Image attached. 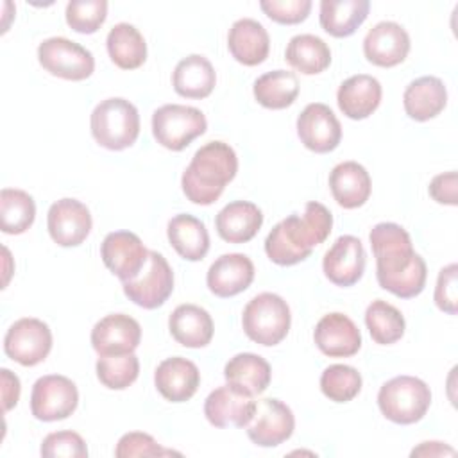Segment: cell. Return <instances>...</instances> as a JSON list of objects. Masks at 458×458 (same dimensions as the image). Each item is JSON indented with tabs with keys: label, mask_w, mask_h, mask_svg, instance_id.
<instances>
[{
	"label": "cell",
	"mask_w": 458,
	"mask_h": 458,
	"mask_svg": "<svg viewBox=\"0 0 458 458\" xmlns=\"http://www.w3.org/2000/svg\"><path fill=\"white\" fill-rule=\"evenodd\" d=\"M369 240L379 286L401 299L417 297L426 286L428 268L413 250L408 231L399 224L381 222L370 229Z\"/></svg>",
	"instance_id": "obj_1"
},
{
	"label": "cell",
	"mask_w": 458,
	"mask_h": 458,
	"mask_svg": "<svg viewBox=\"0 0 458 458\" xmlns=\"http://www.w3.org/2000/svg\"><path fill=\"white\" fill-rule=\"evenodd\" d=\"M333 227L331 211L320 202H308L302 215H290L272 227L265 238L268 259L281 267L304 261L315 245L326 242Z\"/></svg>",
	"instance_id": "obj_2"
},
{
	"label": "cell",
	"mask_w": 458,
	"mask_h": 458,
	"mask_svg": "<svg viewBox=\"0 0 458 458\" xmlns=\"http://www.w3.org/2000/svg\"><path fill=\"white\" fill-rule=\"evenodd\" d=\"M236 172L238 157L233 147L224 141H209L193 154L182 172L181 186L188 200L199 206H209L218 200Z\"/></svg>",
	"instance_id": "obj_3"
},
{
	"label": "cell",
	"mask_w": 458,
	"mask_h": 458,
	"mask_svg": "<svg viewBox=\"0 0 458 458\" xmlns=\"http://www.w3.org/2000/svg\"><path fill=\"white\" fill-rule=\"evenodd\" d=\"M95 141L107 150L131 147L140 134V114L134 104L122 97H111L95 106L89 120Z\"/></svg>",
	"instance_id": "obj_4"
},
{
	"label": "cell",
	"mask_w": 458,
	"mask_h": 458,
	"mask_svg": "<svg viewBox=\"0 0 458 458\" xmlns=\"http://www.w3.org/2000/svg\"><path fill=\"white\" fill-rule=\"evenodd\" d=\"M290 306L277 293L263 292L252 297L243 308L242 326L245 335L265 347L277 345L290 331Z\"/></svg>",
	"instance_id": "obj_5"
},
{
	"label": "cell",
	"mask_w": 458,
	"mask_h": 458,
	"mask_svg": "<svg viewBox=\"0 0 458 458\" xmlns=\"http://www.w3.org/2000/svg\"><path fill=\"white\" fill-rule=\"evenodd\" d=\"M431 404L429 386L413 376H395L383 383L377 394L381 413L395 424L419 422Z\"/></svg>",
	"instance_id": "obj_6"
},
{
	"label": "cell",
	"mask_w": 458,
	"mask_h": 458,
	"mask_svg": "<svg viewBox=\"0 0 458 458\" xmlns=\"http://www.w3.org/2000/svg\"><path fill=\"white\" fill-rule=\"evenodd\" d=\"M208 129L200 109L181 104H165L152 114V134L159 145L179 152Z\"/></svg>",
	"instance_id": "obj_7"
},
{
	"label": "cell",
	"mask_w": 458,
	"mask_h": 458,
	"mask_svg": "<svg viewBox=\"0 0 458 458\" xmlns=\"http://www.w3.org/2000/svg\"><path fill=\"white\" fill-rule=\"evenodd\" d=\"M39 64L55 77L66 81H84L95 70L93 54L68 38H48L38 47Z\"/></svg>",
	"instance_id": "obj_8"
},
{
	"label": "cell",
	"mask_w": 458,
	"mask_h": 458,
	"mask_svg": "<svg viewBox=\"0 0 458 458\" xmlns=\"http://www.w3.org/2000/svg\"><path fill=\"white\" fill-rule=\"evenodd\" d=\"M174 292V272L166 258L157 250H148V259L138 277L123 283V293L143 310H156L166 302Z\"/></svg>",
	"instance_id": "obj_9"
},
{
	"label": "cell",
	"mask_w": 458,
	"mask_h": 458,
	"mask_svg": "<svg viewBox=\"0 0 458 458\" xmlns=\"http://www.w3.org/2000/svg\"><path fill=\"white\" fill-rule=\"evenodd\" d=\"M79 404L75 383L59 374H48L36 379L30 392V411L38 420L54 422L68 419Z\"/></svg>",
	"instance_id": "obj_10"
},
{
	"label": "cell",
	"mask_w": 458,
	"mask_h": 458,
	"mask_svg": "<svg viewBox=\"0 0 458 458\" xmlns=\"http://www.w3.org/2000/svg\"><path fill=\"white\" fill-rule=\"evenodd\" d=\"M5 354L23 367L41 363L52 351L50 327L34 317L16 320L4 336Z\"/></svg>",
	"instance_id": "obj_11"
},
{
	"label": "cell",
	"mask_w": 458,
	"mask_h": 458,
	"mask_svg": "<svg viewBox=\"0 0 458 458\" xmlns=\"http://www.w3.org/2000/svg\"><path fill=\"white\" fill-rule=\"evenodd\" d=\"M245 428L252 444L259 447H276L292 437L295 417L283 401L267 397L256 403V411Z\"/></svg>",
	"instance_id": "obj_12"
},
{
	"label": "cell",
	"mask_w": 458,
	"mask_h": 458,
	"mask_svg": "<svg viewBox=\"0 0 458 458\" xmlns=\"http://www.w3.org/2000/svg\"><path fill=\"white\" fill-rule=\"evenodd\" d=\"M100 256L109 272L125 283L140 276L147 265L148 250L138 234L131 231H113L104 238Z\"/></svg>",
	"instance_id": "obj_13"
},
{
	"label": "cell",
	"mask_w": 458,
	"mask_h": 458,
	"mask_svg": "<svg viewBox=\"0 0 458 458\" xmlns=\"http://www.w3.org/2000/svg\"><path fill=\"white\" fill-rule=\"evenodd\" d=\"M301 143L317 154H327L340 145L342 125L329 106L322 102L308 104L297 118Z\"/></svg>",
	"instance_id": "obj_14"
},
{
	"label": "cell",
	"mask_w": 458,
	"mask_h": 458,
	"mask_svg": "<svg viewBox=\"0 0 458 458\" xmlns=\"http://www.w3.org/2000/svg\"><path fill=\"white\" fill-rule=\"evenodd\" d=\"M254 411V395L229 383L215 388L204 401V415L215 428H245Z\"/></svg>",
	"instance_id": "obj_15"
},
{
	"label": "cell",
	"mask_w": 458,
	"mask_h": 458,
	"mask_svg": "<svg viewBox=\"0 0 458 458\" xmlns=\"http://www.w3.org/2000/svg\"><path fill=\"white\" fill-rule=\"evenodd\" d=\"M91 224L88 206L77 199H61L54 202L47 215L48 234L61 247L81 245L88 238Z\"/></svg>",
	"instance_id": "obj_16"
},
{
	"label": "cell",
	"mask_w": 458,
	"mask_h": 458,
	"mask_svg": "<svg viewBox=\"0 0 458 458\" xmlns=\"http://www.w3.org/2000/svg\"><path fill=\"white\" fill-rule=\"evenodd\" d=\"M365 249L360 238L352 234H344L329 247L322 259L324 276L336 286L356 284L365 272Z\"/></svg>",
	"instance_id": "obj_17"
},
{
	"label": "cell",
	"mask_w": 458,
	"mask_h": 458,
	"mask_svg": "<svg viewBox=\"0 0 458 458\" xmlns=\"http://www.w3.org/2000/svg\"><path fill=\"white\" fill-rule=\"evenodd\" d=\"M141 327L125 313H113L100 318L91 329V345L98 356L129 354L140 345Z\"/></svg>",
	"instance_id": "obj_18"
},
{
	"label": "cell",
	"mask_w": 458,
	"mask_h": 458,
	"mask_svg": "<svg viewBox=\"0 0 458 458\" xmlns=\"http://www.w3.org/2000/svg\"><path fill=\"white\" fill-rule=\"evenodd\" d=\"M410 52V36L395 21L376 23L363 39V54L369 63L392 68L406 59Z\"/></svg>",
	"instance_id": "obj_19"
},
{
	"label": "cell",
	"mask_w": 458,
	"mask_h": 458,
	"mask_svg": "<svg viewBox=\"0 0 458 458\" xmlns=\"http://www.w3.org/2000/svg\"><path fill=\"white\" fill-rule=\"evenodd\" d=\"M315 345L329 358L354 356L361 347L358 326L344 313L324 315L315 326Z\"/></svg>",
	"instance_id": "obj_20"
},
{
	"label": "cell",
	"mask_w": 458,
	"mask_h": 458,
	"mask_svg": "<svg viewBox=\"0 0 458 458\" xmlns=\"http://www.w3.org/2000/svg\"><path fill=\"white\" fill-rule=\"evenodd\" d=\"M254 281V263L249 256L240 252L222 254L216 258L206 276L211 293L227 299L242 293Z\"/></svg>",
	"instance_id": "obj_21"
},
{
	"label": "cell",
	"mask_w": 458,
	"mask_h": 458,
	"mask_svg": "<svg viewBox=\"0 0 458 458\" xmlns=\"http://www.w3.org/2000/svg\"><path fill=\"white\" fill-rule=\"evenodd\" d=\"M154 383L166 401L184 403L195 395L200 385V372L193 361L182 356H174L157 365Z\"/></svg>",
	"instance_id": "obj_22"
},
{
	"label": "cell",
	"mask_w": 458,
	"mask_h": 458,
	"mask_svg": "<svg viewBox=\"0 0 458 458\" xmlns=\"http://www.w3.org/2000/svg\"><path fill=\"white\" fill-rule=\"evenodd\" d=\"M381 84L376 77L367 73H358L345 79L336 93V102L340 111L351 120L369 118L381 102Z\"/></svg>",
	"instance_id": "obj_23"
},
{
	"label": "cell",
	"mask_w": 458,
	"mask_h": 458,
	"mask_svg": "<svg viewBox=\"0 0 458 458\" xmlns=\"http://www.w3.org/2000/svg\"><path fill=\"white\" fill-rule=\"evenodd\" d=\"M227 47L238 63L256 66L268 57L270 38L267 29L258 20L242 18L236 20L229 29Z\"/></svg>",
	"instance_id": "obj_24"
},
{
	"label": "cell",
	"mask_w": 458,
	"mask_h": 458,
	"mask_svg": "<svg viewBox=\"0 0 458 458\" xmlns=\"http://www.w3.org/2000/svg\"><path fill=\"white\" fill-rule=\"evenodd\" d=\"M168 329L174 340L190 349L206 347L213 338V318L197 304H179L170 318Z\"/></svg>",
	"instance_id": "obj_25"
},
{
	"label": "cell",
	"mask_w": 458,
	"mask_h": 458,
	"mask_svg": "<svg viewBox=\"0 0 458 458\" xmlns=\"http://www.w3.org/2000/svg\"><path fill=\"white\" fill-rule=\"evenodd\" d=\"M329 188L333 199L345 209L363 206L372 190V181L363 165L356 161L338 163L329 174Z\"/></svg>",
	"instance_id": "obj_26"
},
{
	"label": "cell",
	"mask_w": 458,
	"mask_h": 458,
	"mask_svg": "<svg viewBox=\"0 0 458 458\" xmlns=\"http://www.w3.org/2000/svg\"><path fill=\"white\" fill-rule=\"evenodd\" d=\"M263 224L261 209L247 200H234L222 208L215 218L216 233L224 242L245 243L252 240Z\"/></svg>",
	"instance_id": "obj_27"
},
{
	"label": "cell",
	"mask_w": 458,
	"mask_h": 458,
	"mask_svg": "<svg viewBox=\"0 0 458 458\" xmlns=\"http://www.w3.org/2000/svg\"><path fill=\"white\" fill-rule=\"evenodd\" d=\"M403 104L411 120L426 122L444 111L447 104V89L438 77L424 75L406 86Z\"/></svg>",
	"instance_id": "obj_28"
},
{
	"label": "cell",
	"mask_w": 458,
	"mask_h": 458,
	"mask_svg": "<svg viewBox=\"0 0 458 458\" xmlns=\"http://www.w3.org/2000/svg\"><path fill=\"white\" fill-rule=\"evenodd\" d=\"M216 73L208 57L191 54L181 59L174 70L172 84L177 95L186 98H206L215 89Z\"/></svg>",
	"instance_id": "obj_29"
},
{
	"label": "cell",
	"mask_w": 458,
	"mask_h": 458,
	"mask_svg": "<svg viewBox=\"0 0 458 458\" xmlns=\"http://www.w3.org/2000/svg\"><path fill=\"white\" fill-rule=\"evenodd\" d=\"M168 242L188 261H200L209 250V234L202 220L193 215H175L166 227Z\"/></svg>",
	"instance_id": "obj_30"
},
{
	"label": "cell",
	"mask_w": 458,
	"mask_h": 458,
	"mask_svg": "<svg viewBox=\"0 0 458 458\" xmlns=\"http://www.w3.org/2000/svg\"><path fill=\"white\" fill-rule=\"evenodd\" d=\"M369 0H322L320 27L333 38H347L367 20Z\"/></svg>",
	"instance_id": "obj_31"
},
{
	"label": "cell",
	"mask_w": 458,
	"mask_h": 458,
	"mask_svg": "<svg viewBox=\"0 0 458 458\" xmlns=\"http://www.w3.org/2000/svg\"><path fill=\"white\" fill-rule=\"evenodd\" d=\"M224 377L229 385L252 395H259L270 385L272 369L259 354L240 352L225 363Z\"/></svg>",
	"instance_id": "obj_32"
},
{
	"label": "cell",
	"mask_w": 458,
	"mask_h": 458,
	"mask_svg": "<svg viewBox=\"0 0 458 458\" xmlns=\"http://www.w3.org/2000/svg\"><path fill=\"white\" fill-rule=\"evenodd\" d=\"M111 61L122 70H136L147 59V43L141 32L131 23H116L106 39Z\"/></svg>",
	"instance_id": "obj_33"
},
{
	"label": "cell",
	"mask_w": 458,
	"mask_h": 458,
	"mask_svg": "<svg viewBox=\"0 0 458 458\" xmlns=\"http://www.w3.org/2000/svg\"><path fill=\"white\" fill-rule=\"evenodd\" d=\"M284 59L297 72L304 75H317L331 64V50L318 36L297 34L288 41Z\"/></svg>",
	"instance_id": "obj_34"
},
{
	"label": "cell",
	"mask_w": 458,
	"mask_h": 458,
	"mask_svg": "<svg viewBox=\"0 0 458 458\" xmlns=\"http://www.w3.org/2000/svg\"><path fill=\"white\" fill-rule=\"evenodd\" d=\"M299 95V79L288 70H272L254 81V98L267 109H284Z\"/></svg>",
	"instance_id": "obj_35"
},
{
	"label": "cell",
	"mask_w": 458,
	"mask_h": 458,
	"mask_svg": "<svg viewBox=\"0 0 458 458\" xmlns=\"http://www.w3.org/2000/svg\"><path fill=\"white\" fill-rule=\"evenodd\" d=\"M36 218L34 199L18 188L0 191V227L5 234L25 233Z\"/></svg>",
	"instance_id": "obj_36"
},
{
	"label": "cell",
	"mask_w": 458,
	"mask_h": 458,
	"mask_svg": "<svg viewBox=\"0 0 458 458\" xmlns=\"http://www.w3.org/2000/svg\"><path fill=\"white\" fill-rule=\"evenodd\" d=\"M365 324L372 340L379 345L395 344L397 340L403 338L406 327L403 313L395 306L381 299L372 301L367 306Z\"/></svg>",
	"instance_id": "obj_37"
},
{
	"label": "cell",
	"mask_w": 458,
	"mask_h": 458,
	"mask_svg": "<svg viewBox=\"0 0 458 458\" xmlns=\"http://www.w3.org/2000/svg\"><path fill=\"white\" fill-rule=\"evenodd\" d=\"M97 377L111 390H123L131 386L140 374V361L134 352L100 356L97 360Z\"/></svg>",
	"instance_id": "obj_38"
},
{
	"label": "cell",
	"mask_w": 458,
	"mask_h": 458,
	"mask_svg": "<svg viewBox=\"0 0 458 458\" xmlns=\"http://www.w3.org/2000/svg\"><path fill=\"white\" fill-rule=\"evenodd\" d=\"M320 390L329 401L349 403L361 390V374L351 365H329L320 376Z\"/></svg>",
	"instance_id": "obj_39"
},
{
	"label": "cell",
	"mask_w": 458,
	"mask_h": 458,
	"mask_svg": "<svg viewBox=\"0 0 458 458\" xmlns=\"http://www.w3.org/2000/svg\"><path fill=\"white\" fill-rule=\"evenodd\" d=\"M66 23L79 34L97 32L107 16L106 0H72L66 4Z\"/></svg>",
	"instance_id": "obj_40"
},
{
	"label": "cell",
	"mask_w": 458,
	"mask_h": 458,
	"mask_svg": "<svg viewBox=\"0 0 458 458\" xmlns=\"http://www.w3.org/2000/svg\"><path fill=\"white\" fill-rule=\"evenodd\" d=\"M39 453L45 458H86L88 447L84 438L75 431H54L43 438Z\"/></svg>",
	"instance_id": "obj_41"
},
{
	"label": "cell",
	"mask_w": 458,
	"mask_h": 458,
	"mask_svg": "<svg viewBox=\"0 0 458 458\" xmlns=\"http://www.w3.org/2000/svg\"><path fill=\"white\" fill-rule=\"evenodd\" d=\"M261 11L276 23L295 25L308 18L311 0H261Z\"/></svg>",
	"instance_id": "obj_42"
},
{
	"label": "cell",
	"mask_w": 458,
	"mask_h": 458,
	"mask_svg": "<svg viewBox=\"0 0 458 458\" xmlns=\"http://www.w3.org/2000/svg\"><path fill=\"white\" fill-rule=\"evenodd\" d=\"M166 454H179L172 449L161 447L150 435L141 431L125 433L114 449L116 458H131V456H166Z\"/></svg>",
	"instance_id": "obj_43"
},
{
	"label": "cell",
	"mask_w": 458,
	"mask_h": 458,
	"mask_svg": "<svg viewBox=\"0 0 458 458\" xmlns=\"http://www.w3.org/2000/svg\"><path fill=\"white\" fill-rule=\"evenodd\" d=\"M435 304L438 310L456 315L458 311V267L451 263L438 272L435 286Z\"/></svg>",
	"instance_id": "obj_44"
},
{
	"label": "cell",
	"mask_w": 458,
	"mask_h": 458,
	"mask_svg": "<svg viewBox=\"0 0 458 458\" xmlns=\"http://www.w3.org/2000/svg\"><path fill=\"white\" fill-rule=\"evenodd\" d=\"M429 195L438 204L456 206V172L435 175L429 182Z\"/></svg>",
	"instance_id": "obj_45"
},
{
	"label": "cell",
	"mask_w": 458,
	"mask_h": 458,
	"mask_svg": "<svg viewBox=\"0 0 458 458\" xmlns=\"http://www.w3.org/2000/svg\"><path fill=\"white\" fill-rule=\"evenodd\" d=\"M2 397H4V411H9L16 406L20 399V379L9 369H2Z\"/></svg>",
	"instance_id": "obj_46"
},
{
	"label": "cell",
	"mask_w": 458,
	"mask_h": 458,
	"mask_svg": "<svg viewBox=\"0 0 458 458\" xmlns=\"http://www.w3.org/2000/svg\"><path fill=\"white\" fill-rule=\"evenodd\" d=\"M454 454V449L442 442H422L417 449L411 451V456H444Z\"/></svg>",
	"instance_id": "obj_47"
}]
</instances>
